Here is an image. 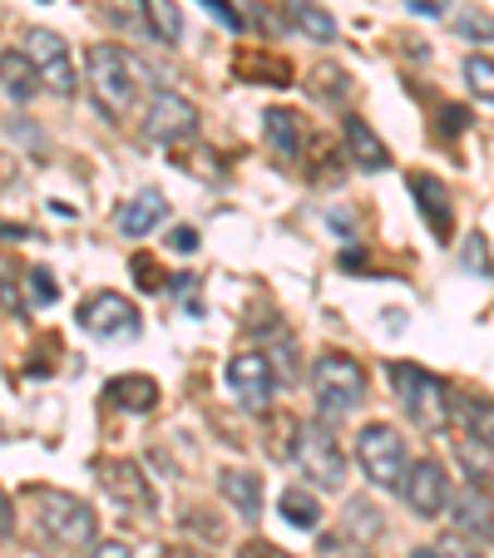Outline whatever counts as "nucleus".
Masks as SVG:
<instances>
[{
	"instance_id": "12",
	"label": "nucleus",
	"mask_w": 494,
	"mask_h": 558,
	"mask_svg": "<svg viewBox=\"0 0 494 558\" xmlns=\"http://www.w3.org/2000/svg\"><path fill=\"white\" fill-rule=\"evenodd\" d=\"M450 514H455V534L494 544V495L484 485H465L460 495L450 499Z\"/></svg>"
},
{
	"instance_id": "36",
	"label": "nucleus",
	"mask_w": 494,
	"mask_h": 558,
	"mask_svg": "<svg viewBox=\"0 0 494 558\" xmlns=\"http://www.w3.org/2000/svg\"><path fill=\"white\" fill-rule=\"evenodd\" d=\"M134 277H144L138 287H148V292H158V287H164V277H158L154 257H134Z\"/></svg>"
},
{
	"instance_id": "39",
	"label": "nucleus",
	"mask_w": 494,
	"mask_h": 558,
	"mask_svg": "<svg viewBox=\"0 0 494 558\" xmlns=\"http://www.w3.org/2000/svg\"><path fill=\"white\" fill-rule=\"evenodd\" d=\"M441 119H445V134H465V124H470V114H465V109H455V105H445Z\"/></svg>"
},
{
	"instance_id": "37",
	"label": "nucleus",
	"mask_w": 494,
	"mask_h": 558,
	"mask_svg": "<svg viewBox=\"0 0 494 558\" xmlns=\"http://www.w3.org/2000/svg\"><path fill=\"white\" fill-rule=\"evenodd\" d=\"M406 5H410V11H415V15H425V21H441V15H445V5H450V0H406Z\"/></svg>"
},
{
	"instance_id": "3",
	"label": "nucleus",
	"mask_w": 494,
	"mask_h": 558,
	"mask_svg": "<svg viewBox=\"0 0 494 558\" xmlns=\"http://www.w3.org/2000/svg\"><path fill=\"white\" fill-rule=\"evenodd\" d=\"M292 460H297V470H302L312 485H322V489L347 485V454H341L337 435L326 430L322 421H302L292 430Z\"/></svg>"
},
{
	"instance_id": "34",
	"label": "nucleus",
	"mask_w": 494,
	"mask_h": 558,
	"mask_svg": "<svg viewBox=\"0 0 494 558\" xmlns=\"http://www.w3.org/2000/svg\"><path fill=\"white\" fill-rule=\"evenodd\" d=\"M31 296H35V306H50L55 302V277L45 272V267H35V272H31Z\"/></svg>"
},
{
	"instance_id": "2",
	"label": "nucleus",
	"mask_w": 494,
	"mask_h": 558,
	"mask_svg": "<svg viewBox=\"0 0 494 558\" xmlns=\"http://www.w3.org/2000/svg\"><path fill=\"white\" fill-rule=\"evenodd\" d=\"M89 89H95V105L109 119H124L138 99V70L119 45H95L89 50Z\"/></svg>"
},
{
	"instance_id": "5",
	"label": "nucleus",
	"mask_w": 494,
	"mask_h": 558,
	"mask_svg": "<svg viewBox=\"0 0 494 558\" xmlns=\"http://www.w3.org/2000/svg\"><path fill=\"white\" fill-rule=\"evenodd\" d=\"M312 386H316V401H322L326 415H347L366 401V371H361L347 351H326V356H316Z\"/></svg>"
},
{
	"instance_id": "40",
	"label": "nucleus",
	"mask_w": 494,
	"mask_h": 558,
	"mask_svg": "<svg viewBox=\"0 0 494 558\" xmlns=\"http://www.w3.org/2000/svg\"><path fill=\"white\" fill-rule=\"evenodd\" d=\"M89 558H129V548L119 544V538H105V544H99V548H95V554H89Z\"/></svg>"
},
{
	"instance_id": "33",
	"label": "nucleus",
	"mask_w": 494,
	"mask_h": 558,
	"mask_svg": "<svg viewBox=\"0 0 494 558\" xmlns=\"http://www.w3.org/2000/svg\"><path fill=\"white\" fill-rule=\"evenodd\" d=\"M435 554H441V558H480V548H474L465 534H441V544H435Z\"/></svg>"
},
{
	"instance_id": "17",
	"label": "nucleus",
	"mask_w": 494,
	"mask_h": 558,
	"mask_svg": "<svg viewBox=\"0 0 494 558\" xmlns=\"http://www.w3.org/2000/svg\"><path fill=\"white\" fill-rule=\"evenodd\" d=\"M347 154H351V163H357V169H366V173H381L390 163L386 144H381V138L371 134L366 119H357V114H347Z\"/></svg>"
},
{
	"instance_id": "10",
	"label": "nucleus",
	"mask_w": 494,
	"mask_h": 558,
	"mask_svg": "<svg viewBox=\"0 0 494 558\" xmlns=\"http://www.w3.org/2000/svg\"><path fill=\"white\" fill-rule=\"evenodd\" d=\"M228 386L248 411H263V405L273 401V390H277L273 361H267L263 351H242V356H232L228 361Z\"/></svg>"
},
{
	"instance_id": "13",
	"label": "nucleus",
	"mask_w": 494,
	"mask_h": 558,
	"mask_svg": "<svg viewBox=\"0 0 494 558\" xmlns=\"http://www.w3.org/2000/svg\"><path fill=\"white\" fill-rule=\"evenodd\" d=\"M99 480H105V489L124 509H134V514H154V489H148L144 470H138L134 460H105L99 464Z\"/></svg>"
},
{
	"instance_id": "25",
	"label": "nucleus",
	"mask_w": 494,
	"mask_h": 558,
	"mask_svg": "<svg viewBox=\"0 0 494 558\" xmlns=\"http://www.w3.org/2000/svg\"><path fill=\"white\" fill-rule=\"evenodd\" d=\"M381 529H386V514H381L371 499H351V505H347V534H357V538H381Z\"/></svg>"
},
{
	"instance_id": "27",
	"label": "nucleus",
	"mask_w": 494,
	"mask_h": 558,
	"mask_svg": "<svg viewBox=\"0 0 494 558\" xmlns=\"http://www.w3.org/2000/svg\"><path fill=\"white\" fill-rule=\"evenodd\" d=\"M455 35H465V40H494V15H484L480 5H460L455 11Z\"/></svg>"
},
{
	"instance_id": "11",
	"label": "nucleus",
	"mask_w": 494,
	"mask_h": 558,
	"mask_svg": "<svg viewBox=\"0 0 494 558\" xmlns=\"http://www.w3.org/2000/svg\"><path fill=\"white\" fill-rule=\"evenodd\" d=\"M406 505L415 509L421 519H441L445 514V505H450V480H445V470H441V460H415L406 470Z\"/></svg>"
},
{
	"instance_id": "8",
	"label": "nucleus",
	"mask_w": 494,
	"mask_h": 558,
	"mask_svg": "<svg viewBox=\"0 0 494 558\" xmlns=\"http://www.w3.org/2000/svg\"><path fill=\"white\" fill-rule=\"evenodd\" d=\"M193 134H198V109L183 95H173V89H158L144 114V138H154V144H189Z\"/></svg>"
},
{
	"instance_id": "30",
	"label": "nucleus",
	"mask_w": 494,
	"mask_h": 558,
	"mask_svg": "<svg viewBox=\"0 0 494 558\" xmlns=\"http://www.w3.org/2000/svg\"><path fill=\"white\" fill-rule=\"evenodd\" d=\"M460 263L470 267V272H480L484 282H494V263H490V253H484V238H480V232H470V238H465Z\"/></svg>"
},
{
	"instance_id": "43",
	"label": "nucleus",
	"mask_w": 494,
	"mask_h": 558,
	"mask_svg": "<svg viewBox=\"0 0 494 558\" xmlns=\"http://www.w3.org/2000/svg\"><path fill=\"white\" fill-rule=\"evenodd\" d=\"M351 558H371V554H351Z\"/></svg>"
},
{
	"instance_id": "1",
	"label": "nucleus",
	"mask_w": 494,
	"mask_h": 558,
	"mask_svg": "<svg viewBox=\"0 0 494 558\" xmlns=\"http://www.w3.org/2000/svg\"><path fill=\"white\" fill-rule=\"evenodd\" d=\"M390 386H396L406 415L421 425V430H441V425H450L455 401H450V386H445L441 376L421 371L415 361H396V366H390Z\"/></svg>"
},
{
	"instance_id": "31",
	"label": "nucleus",
	"mask_w": 494,
	"mask_h": 558,
	"mask_svg": "<svg viewBox=\"0 0 494 558\" xmlns=\"http://www.w3.org/2000/svg\"><path fill=\"white\" fill-rule=\"evenodd\" d=\"M312 80H322V85H312L322 99H347V95H351V89H347V74H341V70L332 74V70H326V64H322V70L312 74Z\"/></svg>"
},
{
	"instance_id": "18",
	"label": "nucleus",
	"mask_w": 494,
	"mask_h": 558,
	"mask_svg": "<svg viewBox=\"0 0 494 558\" xmlns=\"http://www.w3.org/2000/svg\"><path fill=\"white\" fill-rule=\"evenodd\" d=\"M222 495H228V505L238 509L242 519H263V480L248 470H222Z\"/></svg>"
},
{
	"instance_id": "41",
	"label": "nucleus",
	"mask_w": 494,
	"mask_h": 558,
	"mask_svg": "<svg viewBox=\"0 0 494 558\" xmlns=\"http://www.w3.org/2000/svg\"><path fill=\"white\" fill-rule=\"evenodd\" d=\"M164 558H208V554H198V548H189V544H169Z\"/></svg>"
},
{
	"instance_id": "15",
	"label": "nucleus",
	"mask_w": 494,
	"mask_h": 558,
	"mask_svg": "<svg viewBox=\"0 0 494 558\" xmlns=\"http://www.w3.org/2000/svg\"><path fill=\"white\" fill-rule=\"evenodd\" d=\"M164 213H169L164 193H158V189H144V193H134V198L119 208V232H124V238H148V232L164 222Z\"/></svg>"
},
{
	"instance_id": "24",
	"label": "nucleus",
	"mask_w": 494,
	"mask_h": 558,
	"mask_svg": "<svg viewBox=\"0 0 494 558\" xmlns=\"http://www.w3.org/2000/svg\"><path fill=\"white\" fill-rule=\"evenodd\" d=\"M148 25H154V40L179 45L183 15H179V5H173V0H148Z\"/></svg>"
},
{
	"instance_id": "20",
	"label": "nucleus",
	"mask_w": 494,
	"mask_h": 558,
	"mask_svg": "<svg viewBox=\"0 0 494 558\" xmlns=\"http://www.w3.org/2000/svg\"><path fill=\"white\" fill-rule=\"evenodd\" d=\"M267 144L277 148V158L292 163V158L302 154V119H297L292 109H267Z\"/></svg>"
},
{
	"instance_id": "4",
	"label": "nucleus",
	"mask_w": 494,
	"mask_h": 558,
	"mask_svg": "<svg viewBox=\"0 0 494 558\" xmlns=\"http://www.w3.org/2000/svg\"><path fill=\"white\" fill-rule=\"evenodd\" d=\"M357 464L361 474H366L376 489H390V495H400L406 489V440H400L396 425H366V430L357 435Z\"/></svg>"
},
{
	"instance_id": "26",
	"label": "nucleus",
	"mask_w": 494,
	"mask_h": 558,
	"mask_svg": "<svg viewBox=\"0 0 494 558\" xmlns=\"http://www.w3.org/2000/svg\"><path fill=\"white\" fill-rule=\"evenodd\" d=\"M105 5V21L124 25V31H148L154 35V25H148V0H99Z\"/></svg>"
},
{
	"instance_id": "16",
	"label": "nucleus",
	"mask_w": 494,
	"mask_h": 558,
	"mask_svg": "<svg viewBox=\"0 0 494 558\" xmlns=\"http://www.w3.org/2000/svg\"><path fill=\"white\" fill-rule=\"evenodd\" d=\"M105 401L129 415H148L158 405V380L154 376H115L105 386Z\"/></svg>"
},
{
	"instance_id": "42",
	"label": "nucleus",
	"mask_w": 494,
	"mask_h": 558,
	"mask_svg": "<svg viewBox=\"0 0 494 558\" xmlns=\"http://www.w3.org/2000/svg\"><path fill=\"white\" fill-rule=\"evenodd\" d=\"M406 558H441L435 548H415V554H406Z\"/></svg>"
},
{
	"instance_id": "21",
	"label": "nucleus",
	"mask_w": 494,
	"mask_h": 558,
	"mask_svg": "<svg viewBox=\"0 0 494 558\" xmlns=\"http://www.w3.org/2000/svg\"><path fill=\"white\" fill-rule=\"evenodd\" d=\"M277 509H282V519L292 529H302V534H316L322 529V505H316L312 489H282V499H277Z\"/></svg>"
},
{
	"instance_id": "35",
	"label": "nucleus",
	"mask_w": 494,
	"mask_h": 558,
	"mask_svg": "<svg viewBox=\"0 0 494 558\" xmlns=\"http://www.w3.org/2000/svg\"><path fill=\"white\" fill-rule=\"evenodd\" d=\"M169 247H173V253H198V228L179 222V228L169 232Z\"/></svg>"
},
{
	"instance_id": "7",
	"label": "nucleus",
	"mask_w": 494,
	"mask_h": 558,
	"mask_svg": "<svg viewBox=\"0 0 494 558\" xmlns=\"http://www.w3.org/2000/svg\"><path fill=\"white\" fill-rule=\"evenodd\" d=\"M25 60L40 70V85L45 89H55L60 99H70L74 95V64H70V45H64V35H55V31H45V25H31L25 31Z\"/></svg>"
},
{
	"instance_id": "29",
	"label": "nucleus",
	"mask_w": 494,
	"mask_h": 558,
	"mask_svg": "<svg viewBox=\"0 0 494 558\" xmlns=\"http://www.w3.org/2000/svg\"><path fill=\"white\" fill-rule=\"evenodd\" d=\"M238 74H267L273 85H292V70H287V60H277V54H238Z\"/></svg>"
},
{
	"instance_id": "6",
	"label": "nucleus",
	"mask_w": 494,
	"mask_h": 558,
	"mask_svg": "<svg viewBox=\"0 0 494 558\" xmlns=\"http://www.w3.org/2000/svg\"><path fill=\"white\" fill-rule=\"evenodd\" d=\"M35 509H40V529L50 544H60V548L95 544V509H89L85 499L60 495V489H40V495H35Z\"/></svg>"
},
{
	"instance_id": "23",
	"label": "nucleus",
	"mask_w": 494,
	"mask_h": 558,
	"mask_svg": "<svg viewBox=\"0 0 494 558\" xmlns=\"http://www.w3.org/2000/svg\"><path fill=\"white\" fill-rule=\"evenodd\" d=\"M0 70H5V99H11V105H25V99L35 95V74H31V64L21 60V50L0 54Z\"/></svg>"
},
{
	"instance_id": "22",
	"label": "nucleus",
	"mask_w": 494,
	"mask_h": 558,
	"mask_svg": "<svg viewBox=\"0 0 494 558\" xmlns=\"http://www.w3.org/2000/svg\"><path fill=\"white\" fill-rule=\"evenodd\" d=\"M460 421L474 445L494 450V401H484V396H460Z\"/></svg>"
},
{
	"instance_id": "9",
	"label": "nucleus",
	"mask_w": 494,
	"mask_h": 558,
	"mask_svg": "<svg viewBox=\"0 0 494 558\" xmlns=\"http://www.w3.org/2000/svg\"><path fill=\"white\" fill-rule=\"evenodd\" d=\"M80 327L95 331L99 341L138 337V306L119 292H95V296H85V306H80Z\"/></svg>"
},
{
	"instance_id": "14",
	"label": "nucleus",
	"mask_w": 494,
	"mask_h": 558,
	"mask_svg": "<svg viewBox=\"0 0 494 558\" xmlns=\"http://www.w3.org/2000/svg\"><path fill=\"white\" fill-rule=\"evenodd\" d=\"M410 193H415L421 218L431 222L435 238H441V243H450V189H445L441 179H431V173H410Z\"/></svg>"
},
{
	"instance_id": "32",
	"label": "nucleus",
	"mask_w": 494,
	"mask_h": 558,
	"mask_svg": "<svg viewBox=\"0 0 494 558\" xmlns=\"http://www.w3.org/2000/svg\"><path fill=\"white\" fill-rule=\"evenodd\" d=\"M198 5H203V11H208V15H213V21H218V25H222V31H232V35H238V31H242V15H238V11H232V0H198Z\"/></svg>"
},
{
	"instance_id": "28",
	"label": "nucleus",
	"mask_w": 494,
	"mask_h": 558,
	"mask_svg": "<svg viewBox=\"0 0 494 558\" xmlns=\"http://www.w3.org/2000/svg\"><path fill=\"white\" fill-rule=\"evenodd\" d=\"M465 85L474 89V99L494 105V60H484V54H470V60H465Z\"/></svg>"
},
{
	"instance_id": "38",
	"label": "nucleus",
	"mask_w": 494,
	"mask_h": 558,
	"mask_svg": "<svg viewBox=\"0 0 494 558\" xmlns=\"http://www.w3.org/2000/svg\"><path fill=\"white\" fill-rule=\"evenodd\" d=\"M238 558H287V554L277 544H263V538H257V544H242Z\"/></svg>"
},
{
	"instance_id": "19",
	"label": "nucleus",
	"mask_w": 494,
	"mask_h": 558,
	"mask_svg": "<svg viewBox=\"0 0 494 558\" xmlns=\"http://www.w3.org/2000/svg\"><path fill=\"white\" fill-rule=\"evenodd\" d=\"M287 5V21L297 25V31L306 35V40H316V45H332L337 40V21L316 5V0H282Z\"/></svg>"
}]
</instances>
